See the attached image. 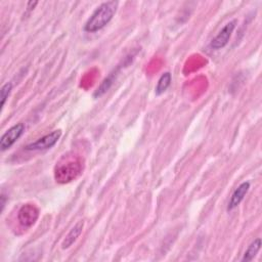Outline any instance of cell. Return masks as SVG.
Returning a JSON list of instances; mask_svg holds the SVG:
<instances>
[{
	"instance_id": "obj_1",
	"label": "cell",
	"mask_w": 262,
	"mask_h": 262,
	"mask_svg": "<svg viewBox=\"0 0 262 262\" xmlns=\"http://www.w3.org/2000/svg\"><path fill=\"white\" fill-rule=\"evenodd\" d=\"M118 5V1H107L101 3L85 23L84 31L88 33H95L104 28L115 15Z\"/></svg>"
},
{
	"instance_id": "obj_2",
	"label": "cell",
	"mask_w": 262,
	"mask_h": 262,
	"mask_svg": "<svg viewBox=\"0 0 262 262\" xmlns=\"http://www.w3.org/2000/svg\"><path fill=\"white\" fill-rule=\"evenodd\" d=\"M61 131L60 130H54L50 132L49 134H46L42 136L41 138L37 139L36 141L29 143L25 146L26 150H44L51 148L60 138Z\"/></svg>"
},
{
	"instance_id": "obj_3",
	"label": "cell",
	"mask_w": 262,
	"mask_h": 262,
	"mask_svg": "<svg viewBox=\"0 0 262 262\" xmlns=\"http://www.w3.org/2000/svg\"><path fill=\"white\" fill-rule=\"evenodd\" d=\"M81 167L77 163H64L56 166L55 179L58 182L64 183L76 178L77 174L80 173Z\"/></svg>"
},
{
	"instance_id": "obj_4",
	"label": "cell",
	"mask_w": 262,
	"mask_h": 262,
	"mask_svg": "<svg viewBox=\"0 0 262 262\" xmlns=\"http://www.w3.org/2000/svg\"><path fill=\"white\" fill-rule=\"evenodd\" d=\"M25 131V125L23 123H18L12 127H10L8 130H6L0 139V148L2 151L8 149L11 147L15 141L23 135Z\"/></svg>"
},
{
	"instance_id": "obj_5",
	"label": "cell",
	"mask_w": 262,
	"mask_h": 262,
	"mask_svg": "<svg viewBox=\"0 0 262 262\" xmlns=\"http://www.w3.org/2000/svg\"><path fill=\"white\" fill-rule=\"evenodd\" d=\"M236 26V19H232L229 23H227L220 31L219 33L215 36V38L211 41L210 47L212 49L218 50L220 48H223L229 41L231 34Z\"/></svg>"
},
{
	"instance_id": "obj_6",
	"label": "cell",
	"mask_w": 262,
	"mask_h": 262,
	"mask_svg": "<svg viewBox=\"0 0 262 262\" xmlns=\"http://www.w3.org/2000/svg\"><path fill=\"white\" fill-rule=\"evenodd\" d=\"M38 215V209L33 205L27 204L23 206L18 212V221L23 226L29 227L35 223Z\"/></svg>"
},
{
	"instance_id": "obj_7",
	"label": "cell",
	"mask_w": 262,
	"mask_h": 262,
	"mask_svg": "<svg viewBox=\"0 0 262 262\" xmlns=\"http://www.w3.org/2000/svg\"><path fill=\"white\" fill-rule=\"evenodd\" d=\"M249 188H250V182L244 181L234 189V191L232 192L230 200L227 204V211L233 210L241 204V202L244 200L245 195L249 191Z\"/></svg>"
},
{
	"instance_id": "obj_8",
	"label": "cell",
	"mask_w": 262,
	"mask_h": 262,
	"mask_svg": "<svg viewBox=\"0 0 262 262\" xmlns=\"http://www.w3.org/2000/svg\"><path fill=\"white\" fill-rule=\"evenodd\" d=\"M83 227H84V222L83 221H79L78 223H76L74 225V227L69 231V233L66 235L64 239L61 243V248L63 250L70 248L78 239V237L82 233Z\"/></svg>"
},
{
	"instance_id": "obj_9",
	"label": "cell",
	"mask_w": 262,
	"mask_h": 262,
	"mask_svg": "<svg viewBox=\"0 0 262 262\" xmlns=\"http://www.w3.org/2000/svg\"><path fill=\"white\" fill-rule=\"evenodd\" d=\"M261 248V239L260 238H256L254 239L250 246L248 247V249L246 250V252L244 253V256L242 258L243 262H248V261H252L255 256L257 255V253L259 252Z\"/></svg>"
},
{
	"instance_id": "obj_10",
	"label": "cell",
	"mask_w": 262,
	"mask_h": 262,
	"mask_svg": "<svg viewBox=\"0 0 262 262\" xmlns=\"http://www.w3.org/2000/svg\"><path fill=\"white\" fill-rule=\"evenodd\" d=\"M171 79H172V77H171V74L169 72H166V73L162 74V76L158 80L157 86L155 88V92H156L157 95L163 94L168 89V87L171 84Z\"/></svg>"
},
{
	"instance_id": "obj_11",
	"label": "cell",
	"mask_w": 262,
	"mask_h": 262,
	"mask_svg": "<svg viewBox=\"0 0 262 262\" xmlns=\"http://www.w3.org/2000/svg\"><path fill=\"white\" fill-rule=\"evenodd\" d=\"M116 75H117V72H113V73H111V74L102 81V83L99 85V87L95 90V92H94V97H99V96L103 95V94L111 88V86H112L113 83L115 82Z\"/></svg>"
},
{
	"instance_id": "obj_12",
	"label": "cell",
	"mask_w": 262,
	"mask_h": 262,
	"mask_svg": "<svg viewBox=\"0 0 262 262\" xmlns=\"http://www.w3.org/2000/svg\"><path fill=\"white\" fill-rule=\"evenodd\" d=\"M11 89H12V84L10 82H7L5 83L2 87H1V90H0V99H1V108H3V106L5 105V102L11 92Z\"/></svg>"
},
{
	"instance_id": "obj_13",
	"label": "cell",
	"mask_w": 262,
	"mask_h": 262,
	"mask_svg": "<svg viewBox=\"0 0 262 262\" xmlns=\"http://www.w3.org/2000/svg\"><path fill=\"white\" fill-rule=\"evenodd\" d=\"M1 212L3 211V209H4V206H5V195H4V193H2L1 194Z\"/></svg>"
}]
</instances>
